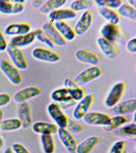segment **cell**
Listing matches in <instances>:
<instances>
[{
  "label": "cell",
  "mask_w": 136,
  "mask_h": 153,
  "mask_svg": "<svg viewBox=\"0 0 136 153\" xmlns=\"http://www.w3.org/2000/svg\"><path fill=\"white\" fill-rule=\"evenodd\" d=\"M66 128L72 133H79L83 131L85 129V127L84 125L79 123L77 121L69 117Z\"/></svg>",
  "instance_id": "cell-35"
},
{
  "label": "cell",
  "mask_w": 136,
  "mask_h": 153,
  "mask_svg": "<svg viewBox=\"0 0 136 153\" xmlns=\"http://www.w3.org/2000/svg\"><path fill=\"white\" fill-rule=\"evenodd\" d=\"M0 67L2 71L13 84L19 85L22 82L23 76L20 69L8 59L5 57L2 59Z\"/></svg>",
  "instance_id": "cell-2"
},
{
  "label": "cell",
  "mask_w": 136,
  "mask_h": 153,
  "mask_svg": "<svg viewBox=\"0 0 136 153\" xmlns=\"http://www.w3.org/2000/svg\"><path fill=\"white\" fill-rule=\"evenodd\" d=\"M7 42L4 32L0 27V51H3L7 49Z\"/></svg>",
  "instance_id": "cell-38"
},
{
  "label": "cell",
  "mask_w": 136,
  "mask_h": 153,
  "mask_svg": "<svg viewBox=\"0 0 136 153\" xmlns=\"http://www.w3.org/2000/svg\"><path fill=\"white\" fill-rule=\"evenodd\" d=\"M104 72V68L102 66H94L82 72L75 79L79 84L82 86L99 77Z\"/></svg>",
  "instance_id": "cell-5"
},
{
  "label": "cell",
  "mask_w": 136,
  "mask_h": 153,
  "mask_svg": "<svg viewBox=\"0 0 136 153\" xmlns=\"http://www.w3.org/2000/svg\"><path fill=\"white\" fill-rule=\"evenodd\" d=\"M101 32L103 37L121 44H125L129 39L127 32L117 25L107 24L101 28Z\"/></svg>",
  "instance_id": "cell-1"
},
{
  "label": "cell",
  "mask_w": 136,
  "mask_h": 153,
  "mask_svg": "<svg viewBox=\"0 0 136 153\" xmlns=\"http://www.w3.org/2000/svg\"><path fill=\"white\" fill-rule=\"evenodd\" d=\"M22 126V122L20 119L10 118L3 120L1 124V129L4 131H13L18 130Z\"/></svg>",
  "instance_id": "cell-31"
},
{
  "label": "cell",
  "mask_w": 136,
  "mask_h": 153,
  "mask_svg": "<svg viewBox=\"0 0 136 153\" xmlns=\"http://www.w3.org/2000/svg\"><path fill=\"white\" fill-rule=\"evenodd\" d=\"M136 39L135 38H132L129 41L127 42V48L130 52L135 53L136 51Z\"/></svg>",
  "instance_id": "cell-41"
},
{
  "label": "cell",
  "mask_w": 136,
  "mask_h": 153,
  "mask_svg": "<svg viewBox=\"0 0 136 153\" xmlns=\"http://www.w3.org/2000/svg\"><path fill=\"white\" fill-rule=\"evenodd\" d=\"M95 2L94 0H76L71 2L70 8L76 12L79 11L90 8Z\"/></svg>",
  "instance_id": "cell-33"
},
{
  "label": "cell",
  "mask_w": 136,
  "mask_h": 153,
  "mask_svg": "<svg viewBox=\"0 0 136 153\" xmlns=\"http://www.w3.org/2000/svg\"><path fill=\"white\" fill-rule=\"evenodd\" d=\"M126 88V84L120 82L116 84L111 90L106 100V105L112 107L117 105L121 99Z\"/></svg>",
  "instance_id": "cell-14"
},
{
  "label": "cell",
  "mask_w": 136,
  "mask_h": 153,
  "mask_svg": "<svg viewBox=\"0 0 136 153\" xmlns=\"http://www.w3.org/2000/svg\"><path fill=\"white\" fill-rule=\"evenodd\" d=\"M42 28L51 37L55 44L64 45L66 44L67 40L56 28L54 22H47L43 25Z\"/></svg>",
  "instance_id": "cell-18"
},
{
  "label": "cell",
  "mask_w": 136,
  "mask_h": 153,
  "mask_svg": "<svg viewBox=\"0 0 136 153\" xmlns=\"http://www.w3.org/2000/svg\"><path fill=\"white\" fill-rule=\"evenodd\" d=\"M111 118L109 114L103 112H89L83 118L87 124L92 125H107Z\"/></svg>",
  "instance_id": "cell-19"
},
{
  "label": "cell",
  "mask_w": 136,
  "mask_h": 153,
  "mask_svg": "<svg viewBox=\"0 0 136 153\" xmlns=\"http://www.w3.org/2000/svg\"><path fill=\"white\" fill-rule=\"evenodd\" d=\"M33 56L37 59L48 62H58L61 57L60 54L57 51L49 48L41 46L33 50Z\"/></svg>",
  "instance_id": "cell-6"
},
{
  "label": "cell",
  "mask_w": 136,
  "mask_h": 153,
  "mask_svg": "<svg viewBox=\"0 0 136 153\" xmlns=\"http://www.w3.org/2000/svg\"><path fill=\"white\" fill-rule=\"evenodd\" d=\"M114 134L117 136L135 139L136 137V125L135 123L129 124L123 127L120 128L114 131Z\"/></svg>",
  "instance_id": "cell-29"
},
{
  "label": "cell",
  "mask_w": 136,
  "mask_h": 153,
  "mask_svg": "<svg viewBox=\"0 0 136 153\" xmlns=\"http://www.w3.org/2000/svg\"><path fill=\"white\" fill-rule=\"evenodd\" d=\"M136 110V99L125 100L116 105L113 109V112L116 114L123 115L132 113Z\"/></svg>",
  "instance_id": "cell-24"
},
{
  "label": "cell",
  "mask_w": 136,
  "mask_h": 153,
  "mask_svg": "<svg viewBox=\"0 0 136 153\" xmlns=\"http://www.w3.org/2000/svg\"><path fill=\"white\" fill-rule=\"evenodd\" d=\"M58 132L67 149L71 153H77L79 143L72 133L66 128H59Z\"/></svg>",
  "instance_id": "cell-7"
},
{
  "label": "cell",
  "mask_w": 136,
  "mask_h": 153,
  "mask_svg": "<svg viewBox=\"0 0 136 153\" xmlns=\"http://www.w3.org/2000/svg\"><path fill=\"white\" fill-rule=\"evenodd\" d=\"M32 25L27 22H16L10 24L6 28L5 33L8 35L19 36L29 33Z\"/></svg>",
  "instance_id": "cell-16"
},
{
  "label": "cell",
  "mask_w": 136,
  "mask_h": 153,
  "mask_svg": "<svg viewBox=\"0 0 136 153\" xmlns=\"http://www.w3.org/2000/svg\"><path fill=\"white\" fill-rule=\"evenodd\" d=\"M3 143H4V142H3V140L2 139L1 137H0V147L3 146Z\"/></svg>",
  "instance_id": "cell-46"
},
{
  "label": "cell",
  "mask_w": 136,
  "mask_h": 153,
  "mask_svg": "<svg viewBox=\"0 0 136 153\" xmlns=\"http://www.w3.org/2000/svg\"><path fill=\"white\" fill-rule=\"evenodd\" d=\"M43 149L45 153H53L55 147L52 135L43 134L41 136Z\"/></svg>",
  "instance_id": "cell-32"
},
{
  "label": "cell",
  "mask_w": 136,
  "mask_h": 153,
  "mask_svg": "<svg viewBox=\"0 0 136 153\" xmlns=\"http://www.w3.org/2000/svg\"><path fill=\"white\" fill-rule=\"evenodd\" d=\"M76 15V12L70 8H60L51 12L49 16L51 21L56 22L73 19Z\"/></svg>",
  "instance_id": "cell-23"
},
{
  "label": "cell",
  "mask_w": 136,
  "mask_h": 153,
  "mask_svg": "<svg viewBox=\"0 0 136 153\" xmlns=\"http://www.w3.org/2000/svg\"><path fill=\"white\" fill-rule=\"evenodd\" d=\"M67 1L66 0H49L46 1L40 8V11L44 14L51 13L64 6Z\"/></svg>",
  "instance_id": "cell-28"
},
{
  "label": "cell",
  "mask_w": 136,
  "mask_h": 153,
  "mask_svg": "<svg viewBox=\"0 0 136 153\" xmlns=\"http://www.w3.org/2000/svg\"><path fill=\"white\" fill-rule=\"evenodd\" d=\"M13 148L15 153H30L25 147L20 143H15L13 145Z\"/></svg>",
  "instance_id": "cell-40"
},
{
  "label": "cell",
  "mask_w": 136,
  "mask_h": 153,
  "mask_svg": "<svg viewBox=\"0 0 136 153\" xmlns=\"http://www.w3.org/2000/svg\"><path fill=\"white\" fill-rule=\"evenodd\" d=\"M64 86L67 88L70 95L77 101L82 100L86 96L85 89L72 78L65 79Z\"/></svg>",
  "instance_id": "cell-13"
},
{
  "label": "cell",
  "mask_w": 136,
  "mask_h": 153,
  "mask_svg": "<svg viewBox=\"0 0 136 153\" xmlns=\"http://www.w3.org/2000/svg\"><path fill=\"white\" fill-rule=\"evenodd\" d=\"M99 11L102 16L109 22V23L117 25L122 19V16L116 9L101 7L99 8Z\"/></svg>",
  "instance_id": "cell-25"
},
{
  "label": "cell",
  "mask_w": 136,
  "mask_h": 153,
  "mask_svg": "<svg viewBox=\"0 0 136 153\" xmlns=\"http://www.w3.org/2000/svg\"><path fill=\"white\" fill-rule=\"evenodd\" d=\"M97 43L103 53L110 58H115L120 54L119 47L113 41L102 37L98 39Z\"/></svg>",
  "instance_id": "cell-11"
},
{
  "label": "cell",
  "mask_w": 136,
  "mask_h": 153,
  "mask_svg": "<svg viewBox=\"0 0 136 153\" xmlns=\"http://www.w3.org/2000/svg\"><path fill=\"white\" fill-rule=\"evenodd\" d=\"M46 1L45 0H35L33 1V5L34 8H38L42 6Z\"/></svg>",
  "instance_id": "cell-42"
},
{
  "label": "cell",
  "mask_w": 136,
  "mask_h": 153,
  "mask_svg": "<svg viewBox=\"0 0 136 153\" xmlns=\"http://www.w3.org/2000/svg\"><path fill=\"white\" fill-rule=\"evenodd\" d=\"M32 128L34 132L42 134H52L58 132L59 127L56 124L45 122H36Z\"/></svg>",
  "instance_id": "cell-22"
},
{
  "label": "cell",
  "mask_w": 136,
  "mask_h": 153,
  "mask_svg": "<svg viewBox=\"0 0 136 153\" xmlns=\"http://www.w3.org/2000/svg\"><path fill=\"white\" fill-rule=\"evenodd\" d=\"M129 120L128 117L123 115H120L111 118L108 124L105 126V129L108 131L115 130L121 127L123 125Z\"/></svg>",
  "instance_id": "cell-26"
},
{
  "label": "cell",
  "mask_w": 136,
  "mask_h": 153,
  "mask_svg": "<svg viewBox=\"0 0 136 153\" xmlns=\"http://www.w3.org/2000/svg\"><path fill=\"white\" fill-rule=\"evenodd\" d=\"M118 11L121 16L125 17L132 20H136V8L131 5L128 2L123 4L119 7Z\"/></svg>",
  "instance_id": "cell-30"
},
{
  "label": "cell",
  "mask_w": 136,
  "mask_h": 153,
  "mask_svg": "<svg viewBox=\"0 0 136 153\" xmlns=\"http://www.w3.org/2000/svg\"><path fill=\"white\" fill-rule=\"evenodd\" d=\"M42 93V88L37 86H30L19 91L15 94L14 99L19 102H23Z\"/></svg>",
  "instance_id": "cell-17"
},
{
  "label": "cell",
  "mask_w": 136,
  "mask_h": 153,
  "mask_svg": "<svg viewBox=\"0 0 136 153\" xmlns=\"http://www.w3.org/2000/svg\"><path fill=\"white\" fill-rule=\"evenodd\" d=\"M54 23L56 28L66 40L71 41L76 36L74 28L66 20L56 21Z\"/></svg>",
  "instance_id": "cell-20"
},
{
  "label": "cell",
  "mask_w": 136,
  "mask_h": 153,
  "mask_svg": "<svg viewBox=\"0 0 136 153\" xmlns=\"http://www.w3.org/2000/svg\"><path fill=\"white\" fill-rule=\"evenodd\" d=\"M102 141V139L99 136L89 137L79 144L77 153H91Z\"/></svg>",
  "instance_id": "cell-21"
},
{
  "label": "cell",
  "mask_w": 136,
  "mask_h": 153,
  "mask_svg": "<svg viewBox=\"0 0 136 153\" xmlns=\"http://www.w3.org/2000/svg\"><path fill=\"white\" fill-rule=\"evenodd\" d=\"M126 144L125 141H118L113 145L109 153H122Z\"/></svg>",
  "instance_id": "cell-37"
},
{
  "label": "cell",
  "mask_w": 136,
  "mask_h": 153,
  "mask_svg": "<svg viewBox=\"0 0 136 153\" xmlns=\"http://www.w3.org/2000/svg\"><path fill=\"white\" fill-rule=\"evenodd\" d=\"M11 100V95L9 93H4L0 94V107L7 105Z\"/></svg>",
  "instance_id": "cell-39"
},
{
  "label": "cell",
  "mask_w": 136,
  "mask_h": 153,
  "mask_svg": "<svg viewBox=\"0 0 136 153\" xmlns=\"http://www.w3.org/2000/svg\"><path fill=\"white\" fill-rule=\"evenodd\" d=\"M4 117V112H3V110L2 109L0 108V132H1V124L2 121H3V120Z\"/></svg>",
  "instance_id": "cell-43"
},
{
  "label": "cell",
  "mask_w": 136,
  "mask_h": 153,
  "mask_svg": "<svg viewBox=\"0 0 136 153\" xmlns=\"http://www.w3.org/2000/svg\"><path fill=\"white\" fill-rule=\"evenodd\" d=\"M76 58L84 63L99 65L102 62V56L99 53L87 48L81 49L76 52Z\"/></svg>",
  "instance_id": "cell-10"
},
{
  "label": "cell",
  "mask_w": 136,
  "mask_h": 153,
  "mask_svg": "<svg viewBox=\"0 0 136 153\" xmlns=\"http://www.w3.org/2000/svg\"><path fill=\"white\" fill-rule=\"evenodd\" d=\"M36 37L35 32L32 31L27 34L21 35L13 37L10 42L21 47L26 46L33 42Z\"/></svg>",
  "instance_id": "cell-27"
},
{
  "label": "cell",
  "mask_w": 136,
  "mask_h": 153,
  "mask_svg": "<svg viewBox=\"0 0 136 153\" xmlns=\"http://www.w3.org/2000/svg\"><path fill=\"white\" fill-rule=\"evenodd\" d=\"M95 18L94 13L90 10H87L83 13L76 24L74 30L76 34H83L91 27Z\"/></svg>",
  "instance_id": "cell-15"
},
{
  "label": "cell",
  "mask_w": 136,
  "mask_h": 153,
  "mask_svg": "<svg viewBox=\"0 0 136 153\" xmlns=\"http://www.w3.org/2000/svg\"><path fill=\"white\" fill-rule=\"evenodd\" d=\"M7 50L13 63L16 67L19 69H27L28 65V61L21 47L10 42L7 46Z\"/></svg>",
  "instance_id": "cell-3"
},
{
  "label": "cell",
  "mask_w": 136,
  "mask_h": 153,
  "mask_svg": "<svg viewBox=\"0 0 136 153\" xmlns=\"http://www.w3.org/2000/svg\"><path fill=\"white\" fill-rule=\"evenodd\" d=\"M128 2L131 5L136 8V0H129Z\"/></svg>",
  "instance_id": "cell-44"
},
{
  "label": "cell",
  "mask_w": 136,
  "mask_h": 153,
  "mask_svg": "<svg viewBox=\"0 0 136 153\" xmlns=\"http://www.w3.org/2000/svg\"><path fill=\"white\" fill-rule=\"evenodd\" d=\"M49 114L56 123L59 128H66L68 122V117L62 111L56 103L50 104L48 107Z\"/></svg>",
  "instance_id": "cell-12"
},
{
  "label": "cell",
  "mask_w": 136,
  "mask_h": 153,
  "mask_svg": "<svg viewBox=\"0 0 136 153\" xmlns=\"http://www.w3.org/2000/svg\"><path fill=\"white\" fill-rule=\"evenodd\" d=\"M24 0H0V12L5 14L21 13L25 7Z\"/></svg>",
  "instance_id": "cell-9"
},
{
  "label": "cell",
  "mask_w": 136,
  "mask_h": 153,
  "mask_svg": "<svg viewBox=\"0 0 136 153\" xmlns=\"http://www.w3.org/2000/svg\"><path fill=\"white\" fill-rule=\"evenodd\" d=\"M34 32L36 37L38 40L47 44L51 49L54 47V42L42 28H38Z\"/></svg>",
  "instance_id": "cell-34"
},
{
  "label": "cell",
  "mask_w": 136,
  "mask_h": 153,
  "mask_svg": "<svg viewBox=\"0 0 136 153\" xmlns=\"http://www.w3.org/2000/svg\"><path fill=\"white\" fill-rule=\"evenodd\" d=\"M95 2L100 7H106L108 8L116 9L119 8L123 4L124 1L122 0H115V1H102L96 0Z\"/></svg>",
  "instance_id": "cell-36"
},
{
  "label": "cell",
  "mask_w": 136,
  "mask_h": 153,
  "mask_svg": "<svg viewBox=\"0 0 136 153\" xmlns=\"http://www.w3.org/2000/svg\"><path fill=\"white\" fill-rule=\"evenodd\" d=\"M4 153H14L13 151L11 148L8 147L6 149Z\"/></svg>",
  "instance_id": "cell-45"
},
{
  "label": "cell",
  "mask_w": 136,
  "mask_h": 153,
  "mask_svg": "<svg viewBox=\"0 0 136 153\" xmlns=\"http://www.w3.org/2000/svg\"><path fill=\"white\" fill-rule=\"evenodd\" d=\"M52 100L60 108L66 109L71 107L77 104L75 100L69 94L66 88H60L52 92L51 95Z\"/></svg>",
  "instance_id": "cell-4"
},
{
  "label": "cell",
  "mask_w": 136,
  "mask_h": 153,
  "mask_svg": "<svg viewBox=\"0 0 136 153\" xmlns=\"http://www.w3.org/2000/svg\"><path fill=\"white\" fill-rule=\"evenodd\" d=\"M95 98L94 94L85 96L76 106L74 112V117L78 120L84 118L89 113L95 101Z\"/></svg>",
  "instance_id": "cell-8"
}]
</instances>
